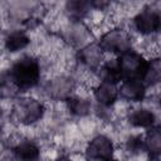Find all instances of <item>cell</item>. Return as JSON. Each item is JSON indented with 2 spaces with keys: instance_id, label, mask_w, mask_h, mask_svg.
<instances>
[{
  "instance_id": "cell-20",
  "label": "cell",
  "mask_w": 161,
  "mask_h": 161,
  "mask_svg": "<svg viewBox=\"0 0 161 161\" xmlns=\"http://www.w3.org/2000/svg\"><path fill=\"white\" fill-rule=\"evenodd\" d=\"M127 148L130 152H140L145 150L143 140L140 136H133L127 141Z\"/></svg>"
},
{
  "instance_id": "cell-6",
  "label": "cell",
  "mask_w": 161,
  "mask_h": 161,
  "mask_svg": "<svg viewBox=\"0 0 161 161\" xmlns=\"http://www.w3.org/2000/svg\"><path fill=\"white\" fill-rule=\"evenodd\" d=\"M161 24L160 14L155 10L146 9L136 15L135 18V26L137 31L141 34H152L158 30Z\"/></svg>"
},
{
  "instance_id": "cell-10",
  "label": "cell",
  "mask_w": 161,
  "mask_h": 161,
  "mask_svg": "<svg viewBox=\"0 0 161 161\" xmlns=\"http://www.w3.org/2000/svg\"><path fill=\"white\" fill-rule=\"evenodd\" d=\"M145 151L150 153L152 158H157L161 152V132L158 127H151L146 138L143 140Z\"/></svg>"
},
{
  "instance_id": "cell-21",
  "label": "cell",
  "mask_w": 161,
  "mask_h": 161,
  "mask_svg": "<svg viewBox=\"0 0 161 161\" xmlns=\"http://www.w3.org/2000/svg\"><path fill=\"white\" fill-rule=\"evenodd\" d=\"M89 1V5L92 6V8H94V9H106L108 5H109V3H111V0H88Z\"/></svg>"
},
{
  "instance_id": "cell-1",
  "label": "cell",
  "mask_w": 161,
  "mask_h": 161,
  "mask_svg": "<svg viewBox=\"0 0 161 161\" xmlns=\"http://www.w3.org/2000/svg\"><path fill=\"white\" fill-rule=\"evenodd\" d=\"M9 74L13 78L14 83L18 86V88L20 91H24V89H29L34 87L38 83L40 69L35 59L30 57H25L18 60L13 65Z\"/></svg>"
},
{
  "instance_id": "cell-22",
  "label": "cell",
  "mask_w": 161,
  "mask_h": 161,
  "mask_svg": "<svg viewBox=\"0 0 161 161\" xmlns=\"http://www.w3.org/2000/svg\"><path fill=\"white\" fill-rule=\"evenodd\" d=\"M0 116H1V108H0Z\"/></svg>"
},
{
  "instance_id": "cell-16",
  "label": "cell",
  "mask_w": 161,
  "mask_h": 161,
  "mask_svg": "<svg viewBox=\"0 0 161 161\" xmlns=\"http://www.w3.org/2000/svg\"><path fill=\"white\" fill-rule=\"evenodd\" d=\"M14 153L20 160H35L39 156V147L31 141H24L14 148Z\"/></svg>"
},
{
  "instance_id": "cell-15",
  "label": "cell",
  "mask_w": 161,
  "mask_h": 161,
  "mask_svg": "<svg viewBox=\"0 0 161 161\" xmlns=\"http://www.w3.org/2000/svg\"><path fill=\"white\" fill-rule=\"evenodd\" d=\"M161 78V63L160 59H152L150 62H147L146 69L143 72V75L141 78V80L145 84H156Z\"/></svg>"
},
{
  "instance_id": "cell-11",
  "label": "cell",
  "mask_w": 161,
  "mask_h": 161,
  "mask_svg": "<svg viewBox=\"0 0 161 161\" xmlns=\"http://www.w3.org/2000/svg\"><path fill=\"white\" fill-rule=\"evenodd\" d=\"M73 88V83L68 78H59L54 79L52 83H49V94L57 99L59 98H68V94L70 93Z\"/></svg>"
},
{
  "instance_id": "cell-14",
  "label": "cell",
  "mask_w": 161,
  "mask_h": 161,
  "mask_svg": "<svg viewBox=\"0 0 161 161\" xmlns=\"http://www.w3.org/2000/svg\"><path fill=\"white\" fill-rule=\"evenodd\" d=\"M30 43L28 35L20 30H16V31H13L10 33L6 38H5V47L10 52H18V50H21L24 49L28 44Z\"/></svg>"
},
{
  "instance_id": "cell-18",
  "label": "cell",
  "mask_w": 161,
  "mask_h": 161,
  "mask_svg": "<svg viewBox=\"0 0 161 161\" xmlns=\"http://www.w3.org/2000/svg\"><path fill=\"white\" fill-rule=\"evenodd\" d=\"M89 1L88 0H68L67 1V11L72 19L79 20L82 19L88 9H89Z\"/></svg>"
},
{
  "instance_id": "cell-8",
  "label": "cell",
  "mask_w": 161,
  "mask_h": 161,
  "mask_svg": "<svg viewBox=\"0 0 161 161\" xmlns=\"http://www.w3.org/2000/svg\"><path fill=\"white\" fill-rule=\"evenodd\" d=\"M118 96V89L116 88V84L102 82L94 91V97L102 106H111L114 103Z\"/></svg>"
},
{
  "instance_id": "cell-17",
  "label": "cell",
  "mask_w": 161,
  "mask_h": 161,
  "mask_svg": "<svg viewBox=\"0 0 161 161\" xmlns=\"http://www.w3.org/2000/svg\"><path fill=\"white\" fill-rule=\"evenodd\" d=\"M67 106H68V109L70 111V113H73L74 116H79V117L87 116L91 111L89 101L80 98V97H68Z\"/></svg>"
},
{
  "instance_id": "cell-7",
  "label": "cell",
  "mask_w": 161,
  "mask_h": 161,
  "mask_svg": "<svg viewBox=\"0 0 161 161\" xmlns=\"http://www.w3.org/2000/svg\"><path fill=\"white\" fill-rule=\"evenodd\" d=\"M118 93L123 99L131 102L142 101L146 93V84L141 79H125Z\"/></svg>"
},
{
  "instance_id": "cell-4",
  "label": "cell",
  "mask_w": 161,
  "mask_h": 161,
  "mask_svg": "<svg viewBox=\"0 0 161 161\" xmlns=\"http://www.w3.org/2000/svg\"><path fill=\"white\" fill-rule=\"evenodd\" d=\"M98 45L102 50L122 54L131 49V38L122 29H112L102 35Z\"/></svg>"
},
{
  "instance_id": "cell-12",
  "label": "cell",
  "mask_w": 161,
  "mask_h": 161,
  "mask_svg": "<svg viewBox=\"0 0 161 161\" xmlns=\"http://www.w3.org/2000/svg\"><path fill=\"white\" fill-rule=\"evenodd\" d=\"M98 75L101 78L102 82H107V83H118L121 79H122V75H121V72H119V68L117 65V62H109V63H106L103 65L99 67L98 69Z\"/></svg>"
},
{
  "instance_id": "cell-2",
  "label": "cell",
  "mask_w": 161,
  "mask_h": 161,
  "mask_svg": "<svg viewBox=\"0 0 161 161\" xmlns=\"http://www.w3.org/2000/svg\"><path fill=\"white\" fill-rule=\"evenodd\" d=\"M119 68L122 79H141L147 65V60L133 50H127L119 54L116 60Z\"/></svg>"
},
{
  "instance_id": "cell-3",
  "label": "cell",
  "mask_w": 161,
  "mask_h": 161,
  "mask_svg": "<svg viewBox=\"0 0 161 161\" xmlns=\"http://www.w3.org/2000/svg\"><path fill=\"white\" fill-rule=\"evenodd\" d=\"M43 113H44V106L33 98L20 99L14 106L15 118L24 125H30L39 121Z\"/></svg>"
},
{
  "instance_id": "cell-13",
  "label": "cell",
  "mask_w": 161,
  "mask_h": 161,
  "mask_svg": "<svg viewBox=\"0 0 161 161\" xmlns=\"http://www.w3.org/2000/svg\"><path fill=\"white\" fill-rule=\"evenodd\" d=\"M128 119H130V123L136 127L148 128V127H152L155 123V114L150 109L141 108L132 112Z\"/></svg>"
},
{
  "instance_id": "cell-19",
  "label": "cell",
  "mask_w": 161,
  "mask_h": 161,
  "mask_svg": "<svg viewBox=\"0 0 161 161\" xmlns=\"http://www.w3.org/2000/svg\"><path fill=\"white\" fill-rule=\"evenodd\" d=\"M19 91L20 89L14 83V80L10 77L9 73L3 74L0 77V97H3V98H11V97L16 96V93Z\"/></svg>"
},
{
  "instance_id": "cell-9",
  "label": "cell",
  "mask_w": 161,
  "mask_h": 161,
  "mask_svg": "<svg viewBox=\"0 0 161 161\" xmlns=\"http://www.w3.org/2000/svg\"><path fill=\"white\" fill-rule=\"evenodd\" d=\"M102 48L99 45L92 44L86 48H83L79 52V59L83 64H86L89 68H96L99 65L102 60Z\"/></svg>"
},
{
  "instance_id": "cell-5",
  "label": "cell",
  "mask_w": 161,
  "mask_h": 161,
  "mask_svg": "<svg viewBox=\"0 0 161 161\" xmlns=\"http://www.w3.org/2000/svg\"><path fill=\"white\" fill-rule=\"evenodd\" d=\"M113 156V143L106 136L94 137L87 147V157L92 160H109Z\"/></svg>"
}]
</instances>
